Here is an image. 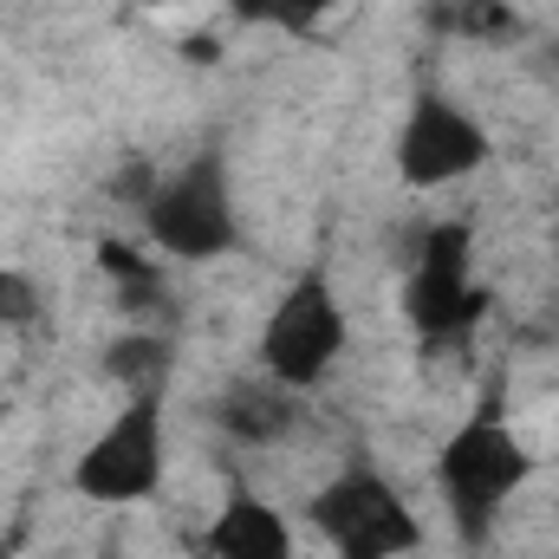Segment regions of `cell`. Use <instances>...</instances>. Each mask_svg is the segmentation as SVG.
<instances>
[{
    "instance_id": "5bb4252c",
    "label": "cell",
    "mask_w": 559,
    "mask_h": 559,
    "mask_svg": "<svg viewBox=\"0 0 559 559\" xmlns=\"http://www.w3.org/2000/svg\"><path fill=\"white\" fill-rule=\"evenodd\" d=\"M143 7H176V0H143Z\"/></svg>"
},
{
    "instance_id": "3957f363",
    "label": "cell",
    "mask_w": 559,
    "mask_h": 559,
    "mask_svg": "<svg viewBox=\"0 0 559 559\" xmlns=\"http://www.w3.org/2000/svg\"><path fill=\"white\" fill-rule=\"evenodd\" d=\"M143 228L169 261H222L241 241V209H235V182H228V156L202 150L189 163H176L169 176H156L143 189Z\"/></svg>"
},
{
    "instance_id": "6da1fadb",
    "label": "cell",
    "mask_w": 559,
    "mask_h": 559,
    "mask_svg": "<svg viewBox=\"0 0 559 559\" xmlns=\"http://www.w3.org/2000/svg\"><path fill=\"white\" fill-rule=\"evenodd\" d=\"M540 455L521 442V429L501 417V404H475L436 449V495L468 547L488 540V527L514 508V495L534 481Z\"/></svg>"
},
{
    "instance_id": "9c48e42d",
    "label": "cell",
    "mask_w": 559,
    "mask_h": 559,
    "mask_svg": "<svg viewBox=\"0 0 559 559\" xmlns=\"http://www.w3.org/2000/svg\"><path fill=\"white\" fill-rule=\"evenodd\" d=\"M169 365H176V345H169L163 332H124V338H111V352H105V378L124 384V397H131V391H163Z\"/></svg>"
},
{
    "instance_id": "8fae6325",
    "label": "cell",
    "mask_w": 559,
    "mask_h": 559,
    "mask_svg": "<svg viewBox=\"0 0 559 559\" xmlns=\"http://www.w3.org/2000/svg\"><path fill=\"white\" fill-rule=\"evenodd\" d=\"M332 0H235V13L248 26H280V33H312L325 20Z\"/></svg>"
},
{
    "instance_id": "52a82bcc",
    "label": "cell",
    "mask_w": 559,
    "mask_h": 559,
    "mask_svg": "<svg viewBox=\"0 0 559 559\" xmlns=\"http://www.w3.org/2000/svg\"><path fill=\"white\" fill-rule=\"evenodd\" d=\"M488 156H495V143L475 124V111H462L442 92H417L411 98L404 131H397V176L411 189H449V182L475 176Z\"/></svg>"
},
{
    "instance_id": "4fadbf2b",
    "label": "cell",
    "mask_w": 559,
    "mask_h": 559,
    "mask_svg": "<svg viewBox=\"0 0 559 559\" xmlns=\"http://www.w3.org/2000/svg\"><path fill=\"white\" fill-rule=\"evenodd\" d=\"M33 319H39V286H33V274L0 267V325H33Z\"/></svg>"
},
{
    "instance_id": "30bf717a",
    "label": "cell",
    "mask_w": 559,
    "mask_h": 559,
    "mask_svg": "<svg viewBox=\"0 0 559 559\" xmlns=\"http://www.w3.org/2000/svg\"><path fill=\"white\" fill-rule=\"evenodd\" d=\"M222 423H228V436H241V442H280V429L293 423V391H280L274 378H267V384H241V391H228Z\"/></svg>"
},
{
    "instance_id": "ba28073f",
    "label": "cell",
    "mask_w": 559,
    "mask_h": 559,
    "mask_svg": "<svg viewBox=\"0 0 559 559\" xmlns=\"http://www.w3.org/2000/svg\"><path fill=\"white\" fill-rule=\"evenodd\" d=\"M202 554L209 559H293V521L280 514L274 501L235 488L215 508V521L202 534Z\"/></svg>"
},
{
    "instance_id": "7c38bea8",
    "label": "cell",
    "mask_w": 559,
    "mask_h": 559,
    "mask_svg": "<svg viewBox=\"0 0 559 559\" xmlns=\"http://www.w3.org/2000/svg\"><path fill=\"white\" fill-rule=\"evenodd\" d=\"M449 26H455L462 39H514V33H521V13H514L508 0H462V7L449 13Z\"/></svg>"
},
{
    "instance_id": "9a60e30c",
    "label": "cell",
    "mask_w": 559,
    "mask_h": 559,
    "mask_svg": "<svg viewBox=\"0 0 559 559\" xmlns=\"http://www.w3.org/2000/svg\"><path fill=\"white\" fill-rule=\"evenodd\" d=\"M195 559H209V554H195Z\"/></svg>"
},
{
    "instance_id": "277c9868",
    "label": "cell",
    "mask_w": 559,
    "mask_h": 559,
    "mask_svg": "<svg viewBox=\"0 0 559 559\" xmlns=\"http://www.w3.org/2000/svg\"><path fill=\"white\" fill-rule=\"evenodd\" d=\"M169 468V436H163V391H131L111 423L79 449L72 462V495L98 508H143L163 488Z\"/></svg>"
},
{
    "instance_id": "7a4b0ae2",
    "label": "cell",
    "mask_w": 559,
    "mask_h": 559,
    "mask_svg": "<svg viewBox=\"0 0 559 559\" xmlns=\"http://www.w3.org/2000/svg\"><path fill=\"white\" fill-rule=\"evenodd\" d=\"M306 527L325 540L332 559H411L423 547L417 508L371 462H345L325 488H312Z\"/></svg>"
},
{
    "instance_id": "8992f818",
    "label": "cell",
    "mask_w": 559,
    "mask_h": 559,
    "mask_svg": "<svg viewBox=\"0 0 559 559\" xmlns=\"http://www.w3.org/2000/svg\"><path fill=\"white\" fill-rule=\"evenodd\" d=\"M345 338H352V325H345V306H338L332 280L299 274L274 299V312L261 319V371L280 391L299 397L345 358Z\"/></svg>"
},
{
    "instance_id": "5b68a950",
    "label": "cell",
    "mask_w": 559,
    "mask_h": 559,
    "mask_svg": "<svg viewBox=\"0 0 559 559\" xmlns=\"http://www.w3.org/2000/svg\"><path fill=\"white\" fill-rule=\"evenodd\" d=\"M488 312V293L475 286V235L468 222L423 228L417 261L404 274V319L423 345H462L475 319Z\"/></svg>"
}]
</instances>
